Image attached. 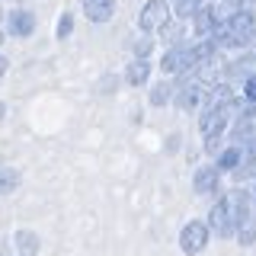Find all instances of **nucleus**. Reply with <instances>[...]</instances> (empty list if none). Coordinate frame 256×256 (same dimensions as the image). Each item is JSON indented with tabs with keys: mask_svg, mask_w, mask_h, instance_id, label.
I'll return each mask as SVG.
<instances>
[{
	"mask_svg": "<svg viewBox=\"0 0 256 256\" xmlns=\"http://www.w3.org/2000/svg\"><path fill=\"white\" fill-rule=\"evenodd\" d=\"M208 230H214L218 237H230V234H234V212H230L228 196H221L218 202H214L212 214H208Z\"/></svg>",
	"mask_w": 256,
	"mask_h": 256,
	"instance_id": "3",
	"label": "nucleus"
},
{
	"mask_svg": "<svg viewBox=\"0 0 256 256\" xmlns=\"http://www.w3.org/2000/svg\"><path fill=\"white\" fill-rule=\"evenodd\" d=\"M218 189V166H202L196 173V192L205 196V192H214Z\"/></svg>",
	"mask_w": 256,
	"mask_h": 256,
	"instance_id": "9",
	"label": "nucleus"
},
{
	"mask_svg": "<svg viewBox=\"0 0 256 256\" xmlns=\"http://www.w3.org/2000/svg\"><path fill=\"white\" fill-rule=\"evenodd\" d=\"M16 244H20V256H36V250H38V240H36L32 230H20V234H16Z\"/></svg>",
	"mask_w": 256,
	"mask_h": 256,
	"instance_id": "11",
	"label": "nucleus"
},
{
	"mask_svg": "<svg viewBox=\"0 0 256 256\" xmlns=\"http://www.w3.org/2000/svg\"><path fill=\"white\" fill-rule=\"evenodd\" d=\"M244 157H246V148H240V144H230V148H224L221 150V157H218V173L221 170H240L244 166Z\"/></svg>",
	"mask_w": 256,
	"mask_h": 256,
	"instance_id": "7",
	"label": "nucleus"
},
{
	"mask_svg": "<svg viewBox=\"0 0 256 256\" xmlns=\"http://www.w3.org/2000/svg\"><path fill=\"white\" fill-rule=\"evenodd\" d=\"M250 198H253V208H256V186H253V192H250Z\"/></svg>",
	"mask_w": 256,
	"mask_h": 256,
	"instance_id": "17",
	"label": "nucleus"
},
{
	"mask_svg": "<svg viewBox=\"0 0 256 256\" xmlns=\"http://www.w3.org/2000/svg\"><path fill=\"white\" fill-rule=\"evenodd\" d=\"M253 36H256L253 13H234V16H228V20H221L218 26H214V32H212L214 42H218V45H228V48L246 45Z\"/></svg>",
	"mask_w": 256,
	"mask_h": 256,
	"instance_id": "2",
	"label": "nucleus"
},
{
	"mask_svg": "<svg viewBox=\"0 0 256 256\" xmlns=\"http://www.w3.org/2000/svg\"><path fill=\"white\" fill-rule=\"evenodd\" d=\"M230 106H234V100H230V90L228 86H214V90H208L205 96V112H202V141L208 150H214L224 138V132H228V118H230Z\"/></svg>",
	"mask_w": 256,
	"mask_h": 256,
	"instance_id": "1",
	"label": "nucleus"
},
{
	"mask_svg": "<svg viewBox=\"0 0 256 256\" xmlns=\"http://www.w3.org/2000/svg\"><path fill=\"white\" fill-rule=\"evenodd\" d=\"M166 20H170V6H166V0H150V4L141 10V29L144 32L164 29Z\"/></svg>",
	"mask_w": 256,
	"mask_h": 256,
	"instance_id": "5",
	"label": "nucleus"
},
{
	"mask_svg": "<svg viewBox=\"0 0 256 256\" xmlns=\"http://www.w3.org/2000/svg\"><path fill=\"white\" fill-rule=\"evenodd\" d=\"M244 80H246V86H244V96H246V102H256V74L244 77Z\"/></svg>",
	"mask_w": 256,
	"mask_h": 256,
	"instance_id": "15",
	"label": "nucleus"
},
{
	"mask_svg": "<svg viewBox=\"0 0 256 256\" xmlns=\"http://www.w3.org/2000/svg\"><path fill=\"white\" fill-rule=\"evenodd\" d=\"M166 96H170V84H160L154 93H150V102H154V106H160V102L166 100Z\"/></svg>",
	"mask_w": 256,
	"mask_h": 256,
	"instance_id": "14",
	"label": "nucleus"
},
{
	"mask_svg": "<svg viewBox=\"0 0 256 256\" xmlns=\"http://www.w3.org/2000/svg\"><path fill=\"white\" fill-rule=\"evenodd\" d=\"M148 74H150V64H148V58H138V61H132L128 64V70H125V77H128V84H144V80H148Z\"/></svg>",
	"mask_w": 256,
	"mask_h": 256,
	"instance_id": "10",
	"label": "nucleus"
},
{
	"mask_svg": "<svg viewBox=\"0 0 256 256\" xmlns=\"http://www.w3.org/2000/svg\"><path fill=\"white\" fill-rule=\"evenodd\" d=\"M205 244H208V224L205 221H189L186 228H182V234H180L182 253H186V256H196V253L205 250Z\"/></svg>",
	"mask_w": 256,
	"mask_h": 256,
	"instance_id": "4",
	"label": "nucleus"
},
{
	"mask_svg": "<svg viewBox=\"0 0 256 256\" xmlns=\"http://www.w3.org/2000/svg\"><path fill=\"white\" fill-rule=\"evenodd\" d=\"M244 164H246V166H256V141L250 144V148H246V157H244Z\"/></svg>",
	"mask_w": 256,
	"mask_h": 256,
	"instance_id": "16",
	"label": "nucleus"
},
{
	"mask_svg": "<svg viewBox=\"0 0 256 256\" xmlns=\"http://www.w3.org/2000/svg\"><path fill=\"white\" fill-rule=\"evenodd\" d=\"M70 29H74V16L64 13V16H61V22H58V38H68V36H70Z\"/></svg>",
	"mask_w": 256,
	"mask_h": 256,
	"instance_id": "13",
	"label": "nucleus"
},
{
	"mask_svg": "<svg viewBox=\"0 0 256 256\" xmlns=\"http://www.w3.org/2000/svg\"><path fill=\"white\" fill-rule=\"evenodd\" d=\"M84 13L90 22H106L116 13V0H84Z\"/></svg>",
	"mask_w": 256,
	"mask_h": 256,
	"instance_id": "6",
	"label": "nucleus"
},
{
	"mask_svg": "<svg viewBox=\"0 0 256 256\" xmlns=\"http://www.w3.org/2000/svg\"><path fill=\"white\" fill-rule=\"evenodd\" d=\"M6 29H10L13 36H29V32L36 29V16L26 13V10H13L10 20H6Z\"/></svg>",
	"mask_w": 256,
	"mask_h": 256,
	"instance_id": "8",
	"label": "nucleus"
},
{
	"mask_svg": "<svg viewBox=\"0 0 256 256\" xmlns=\"http://www.w3.org/2000/svg\"><path fill=\"white\" fill-rule=\"evenodd\" d=\"M16 180H20V176H16V170H0V192H10V189H16Z\"/></svg>",
	"mask_w": 256,
	"mask_h": 256,
	"instance_id": "12",
	"label": "nucleus"
},
{
	"mask_svg": "<svg viewBox=\"0 0 256 256\" xmlns=\"http://www.w3.org/2000/svg\"><path fill=\"white\" fill-rule=\"evenodd\" d=\"M4 70H6V61H4V58H0V74H4Z\"/></svg>",
	"mask_w": 256,
	"mask_h": 256,
	"instance_id": "18",
	"label": "nucleus"
}]
</instances>
